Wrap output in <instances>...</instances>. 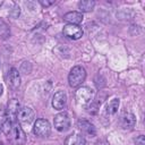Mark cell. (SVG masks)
<instances>
[{
  "label": "cell",
  "mask_w": 145,
  "mask_h": 145,
  "mask_svg": "<svg viewBox=\"0 0 145 145\" xmlns=\"http://www.w3.org/2000/svg\"><path fill=\"white\" fill-rule=\"evenodd\" d=\"M8 139L14 145H24L26 143V134L22 129L20 125L18 122H14L9 129V131L6 134Z\"/></svg>",
  "instance_id": "1"
},
{
  "label": "cell",
  "mask_w": 145,
  "mask_h": 145,
  "mask_svg": "<svg viewBox=\"0 0 145 145\" xmlns=\"http://www.w3.org/2000/svg\"><path fill=\"white\" fill-rule=\"evenodd\" d=\"M94 99V91L87 86H82L76 91L75 100L77 105L79 106H87L92 103Z\"/></svg>",
  "instance_id": "2"
},
{
  "label": "cell",
  "mask_w": 145,
  "mask_h": 145,
  "mask_svg": "<svg viewBox=\"0 0 145 145\" xmlns=\"http://www.w3.org/2000/svg\"><path fill=\"white\" fill-rule=\"evenodd\" d=\"M86 78V70L82 66H75L71 68L68 75V82L71 87L80 86Z\"/></svg>",
  "instance_id": "3"
},
{
  "label": "cell",
  "mask_w": 145,
  "mask_h": 145,
  "mask_svg": "<svg viewBox=\"0 0 145 145\" xmlns=\"http://www.w3.org/2000/svg\"><path fill=\"white\" fill-rule=\"evenodd\" d=\"M33 133L39 137H48L51 134V125L46 119H37L34 122Z\"/></svg>",
  "instance_id": "4"
},
{
  "label": "cell",
  "mask_w": 145,
  "mask_h": 145,
  "mask_svg": "<svg viewBox=\"0 0 145 145\" xmlns=\"http://www.w3.org/2000/svg\"><path fill=\"white\" fill-rule=\"evenodd\" d=\"M53 123H54V128L58 131L63 133V131L68 130L70 127V118L67 112H60L54 117Z\"/></svg>",
  "instance_id": "5"
},
{
  "label": "cell",
  "mask_w": 145,
  "mask_h": 145,
  "mask_svg": "<svg viewBox=\"0 0 145 145\" xmlns=\"http://www.w3.org/2000/svg\"><path fill=\"white\" fill-rule=\"evenodd\" d=\"M20 110V104L19 101L16 99H11L9 100L8 104H7V109H6V114H7V119L11 122H18L17 121V114Z\"/></svg>",
  "instance_id": "6"
},
{
  "label": "cell",
  "mask_w": 145,
  "mask_h": 145,
  "mask_svg": "<svg viewBox=\"0 0 145 145\" xmlns=\"http://www.w3.org/2000/svg\"><path fill=\"white\" fill-rule=\"evenodd\" d=\"M63 35L71 39V40H78L83 36V29L78 25H72V24H67L63 26Z\"/></svg>",
  "instance_id": "7"
},
{
  "label": "cell",
  "mask_w": 145,
  "mask_h": 145,
  "mask_svg": "<svg viewBox=\"0 0 145 145\" xmlns=\"http://www.w3.org/2000/svg\"><path fill=\"white\" fill-rule=\"evenodd\" d=\"M33 120H34V111L28 106L20 108L17 114V121L22 125H29Z\"/></svg>",
  "instance_id": "8"
},
{
  "label": "cell",
  "mask_w": 145,
  "mask_h": 145,
  "mask_svg": "<svg viewBox=\"0 0 145 145\" xmlns=\"http://www.w3.org/2000/svg\"><path fill=\"white\" fill-rule=\"evenodd\" d=\"M67 104V95L63 91H59L54 93L52 96V106L56 110H62Z\"/></svg>",
  "instance_id": "9"
},
{
  "label": "cell",
  "mask_w": 145,
  "mask_h": 145,
  "mask_svg": "<svg viewBox=\"0 0 145 145\" xmlns=\"http://www.w3.org/2000/svg\"><path fill=\"white\" fill-rule=\"evenodd\" d=\"M8 85L11 89H17L20 85V75L16 68H11L8 71Z\"/></svg>",
  "instance_id": "10"
},
{
  "label": "cell",
  "mask_w": 145,
  "mask_h": 145,
  "mask_svg": "<svg viewBox=\"0 0 145 145\" xmlns=\"http://www.w3.org/2000/svg\"><path fill=\"white\" fill-rule=\"evenodd\" d=\"M120 123L123 129H131L136 123V118L130 112H125L120 118Z\"/></svg>",
  "instance_id": "11"
},
{
  "label": "cell",
  "mask_w": 145,
  "mask_h": 145,
  "mask_svg": "<svg viewBox=\"0 0 145 145\" xmlns=\"http://www.w3.org/2000/svg\"><path fill=\"white\" fill-rule=\"evenodd\" d=\"M83 14L79 11H69L63 16V19L68 23V24H72V25H78L83 22Z\"/></svg>",
  "instance_id": "12"
},
{
  "label": "cell",
  "mask_w": 145,
  "mask_h": 145,
  "mask_svg": "<svg viewBox=\"0 0 145 145\" xmlns=\"http://www.w3.org/2000/svg\"><path fill=\"white\" fill-rule=\"evenodd\" d=\"M78 128H79V130L82 133H85V134H87L91 137L95 136V134H96L95 127L91 122H88L86 120H79L78 121Z\"/></svg>",
  "instance_id": "13"
},
{
  "label": "cell",
  "mask_w": 145,
  "mask_h": 145,
  "mask_svg": "<svg viewBox=\"0 0 145 145\" xmlns=\"http://www.w3.org/2000/svg\"><path fill=\"white\" fill-rule=\"evenodd\" d=\"M85 144H86V140L84 136L76 133L69 135L65 140V145H85Z\"/></svg>",
  "instance_id": "14"
},
{
  "label": "cell",
  "mask_w": 145,
  "mask_h": 145,
  "mask_svg": "<svg viewBox=\"0 0 145 145\" xmlns=\"http://www.w3.org/2000/svg\"><path fill=\"white\" fill-rule=\"evenodd\" d=\"M95 6V1L93 0H82L78 2V9L80 12H89L93 10Z\"/></svg>",
  "instance_id": "15"
},
{
  "label": "cell",
  "mask_w": 145,
  "mask_h": 145,
  "mask_svg": "<svg viewBox=\"0 0 145 145\" xmlns=\"http://www.w3.org/2000/svg\"><path fill=\"white\" fill-rule=\"evenodd\" d=\"M118 108H119V99H112L106 105V114L109 116L116 114L118 111Z\"/></svg>",
  "instance_id": "16"
},
{
  "label": "cell",
  "mask_w": 145,
  "mask_h": 145,
  "mask_svg": "<svg viewBox=\"0 0 145 145\" xmlns=\"http://www.w3.org/2000/svg\"><path fill=\"white\" fill-rule=\"evenodd\" d=\"M9 35H10V29H9L8 25L3 20H0V37L7 39Z\"/></svg>",
  "instance_id": "17"
},
{
  "label": "cell",
  "mask_w": 145,
  "mask_h": 145,
  "mask_svg": "<svg viewBox=\"0 0 145 145\" xmlns=\"http://www.w3.org/2000/svg\"><path fill=\"white\" fill-rule=\"evenodd\" d=\"M7 120V114H6V109L2 108V105H0V127L1 125Z\"/></svg>",
  "instance_id": "18"
},
{
  "label": "cell",
  "mask_w": 145,
  "mask_h": 145,
  "mask_svg": "<svg viewBox=\"0 0 145 145\" xmlns=\"http://www.w3.org/2000/svg\"><path fill=\"white\" fill-rule=\"evenodd\" d=\"M19 12H20V10H19V6H17V5H14V7H12V10L10 11V16H11L12 18H17V17L19 16Z\"/></svg>",
  "instance_id": "19"
},
{
  "label": "cell",
  "mask_w": 145,
  "mask_h": 145,
  "mask_svg": "<svg viewBox=\"0 0 145 145\" xmlns=\"http://www.w3.org/2000/svg\"><path fill=\"white\" fill-rule=\"evenodd\" d=\"M135 143H136V145H145V137H144L143 135L138 136V137L136 138Z\"/></svg>",
  "instance_id": "20"
},
{
  "label": "cell",
  "mask_w": 145,
  "mask_h": 145,
  "mask_svg": "<svg viewBox=\"0 0 145 145\" xmlns=\"http://www.w3.org/2000/svg\"><path fill=\"white\" fill-rule=\"evenodd\" d=\"M40 3L43 7H49V6H51V5L54 3V0H40Z\"/></svg>",
  "instance_id": "21"
},
{
  "label": "cell",
  "mask_w": 145,
  "mask_h": 145,
  "mask_svg": "<svg viewBox=\"0 0 145 145\" xmlns=\"http://www.w3.org/2000/svg\"><path fill=\"white\" fill-rule=\"evenodd\" d=\"M95 145H110L106 140H104V139H101V140H97L96 143H95Z\"/></svg>",
  "instance_id": "22"
},
{
  "label": "cell",
  "mask_w": 145,
  "mask_h": 145,
  "mask_svg": "<svg viewBox=\"0 0 145 145\" xmlns=\"http://www.w3.org/2000/svg\"><path fill=\"white\" fill-rule=\"evenodd\" d=\"M2 91H3V86H2V84L0 83V96H1V94H2Z\"/></svg>",
  "instance_id": "23"
},
{
  "label": "cell",
  "mask_w": 145,
  "mask_h": 145,
  "mask_svg": "<svg viewBox=\"0 0 145 145\" xmlns=\"http://www.w3.org/2000/svg\"><path fill=\"white\" fill-rule=\"evenodd\" d=\"M2 3H3V2H2V1H1V0H0V7H1V6H2Z\"/></svg>",
  "instance_id": "24"
}]
</instances>
